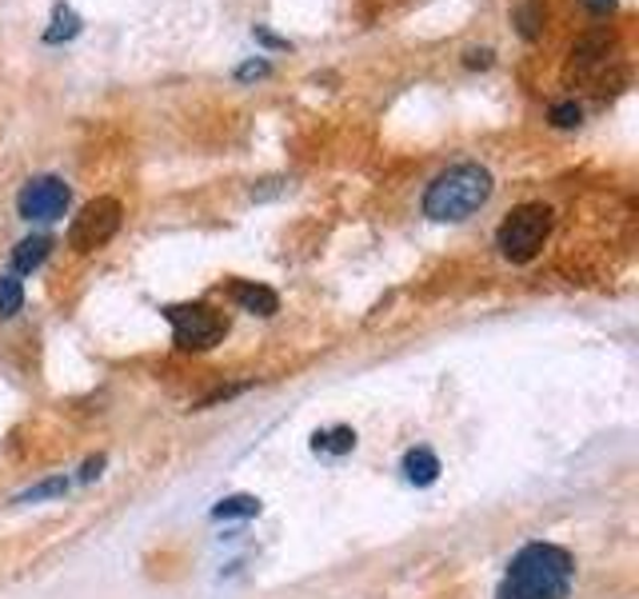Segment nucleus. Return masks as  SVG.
Listing matches in <instances>:
<instances>
[{"mask_svg": "<svg viewBox=\"0 0 639 599\" xmlns=\"http://www.w3.org/2000/svg\"><path fill=\"white\" fill-rule=\"evenodd\" d=\"M552 125H556V128L579 125V105H576V100H564V105L552 108Z\"/></svg>", "mask_w": 639, "mask_h": 599, "instance_id": "f3484780", "label": "nucleus"}, {"mask_svg": "<svg viewBox=\"0 0 639 599\" xmlns=\"http://www.w3.org/2000/svg\"><path fill=\"white\" fill-rule=\"evenodd\" d=\"M608 32H587V36H579L576 44H572V68L576 73H587V68H596L604 56H608Z\"/></svg>", "mask_w": 639, "mask_h": 599, "instance_id": "1a4fd4ad", "label": "nucleus"}, {"mask_svg": "<svg viewBox=\"0 0 639 599\" xmlns=\"http://www.w3.org/2000/svg\"><path fill=\"white\" fill-rule=\"evenodd\" d=\"M64 492H68V480H64V475H53V480H44V484L17 495V504H36V500H49V495H64Z\"/></svg>", "mask_w": 639, "mask_h": 599, "instance_id": "dca6fc26", "label": "nucleus"}, {"mask_svg": "<svg viewBox=\"0 0 639 599\" xmlns=\"http://www.w3.org/2000/svg\"><path fill=\"white\" fill-rule=\"evenodd\" d=\"M168 324H172V340L184 352H204V347H216L228 332V320H224L216 308L209 304H172L164 308Z\"/></svg>", "mask_w": 639, "mask_h": 599, "instance_id": "20e7f679", "label": "nucleus"}, {"mask_svg": "<svg viewBox=\"0 0 639 599\" xmlns=\"http://www.w3.org/2000/svg\"><path fill=\"white\" fill-rule=\"evenodd\" d=\"M100 468H105V460H100V456H96V460H88V463H84L81 480H93V475H100Z\"/></svg>", "mask_w": 639, "mask_h": 599, "instance_id": "4be33fe9", "label": "nucleus"}, {"mask_svg": "<svg viewBox=\"0 0 639 599\" xmlns=\"http://www.w3.org/2000/svg\"><path fill=\"white\" fill-rule=\"evenodd\" d=\"M76 32H81V17H76L68 4H56V9H53V29L44 32V41H49V44L73 41Z\"/></svg>", "mask_w": 639, "mask_h": 599, "instance_id": "f8f14e48", "label": "nucleus"}, {"mask_svg": "<svg viewBox=\"0 0 639 599\" xmlns=\"http://www.w3.org/2000/svg\"><path fill=\"white\" fill-rule=\"evenodd\" d=\"M24 308V288L12 276H0V320H9Z\"/></svg>", "mask_w": 639, "mask_h": 599, "instance_id": "2eb2a0df", "label": "nucleus"}, {"mask_svg": "<svg viewBox=\"0 0 639 599\" xmlns=\"http://www.w3.org/2000/svg\"><path fill=\"white\" fill-rule=\"evenodd\" d=\"M120 221H125V208H120V200L116 196L88 200V204L73 216L68 244H73L76 253H96V248H105L116 232H120Z\"/></svg>", "mask_w": 639, "mask_h": 599, "instance_id": "39448f33", "label": "nucleus"}, {"mask_svg": "<svg viewBox=\"0 0 639 599\" xmlns=\"http://www.w3.org/2000/svg\"><path fill=\"white\" fill-rule=\"evenodd\" d=\"M584 9L592 12V17H608V12L616 9V0H584Z\"/></svg>", "mask_w": 639, "mask_h": 599, "instance_id": "6ab92c4d", "label": "nucleus"}, {"mask_svg": "<svg viewBox=\"0 0 639 599\" xmlns=\"http://www.w3.org/2000/svg\"><path fill=\"white\" fill-rule=\"evenodd\" d=\"M49 253H53V236L36 232V236H24V240L12 248V264H17V272H36V268L49 260Z\"/></svg>", "mask_w": 639, "mask_h": 599, "instance_id": "6e6552de", "label": "nucleus"}, {"mask_svg": "<svg viewBox=\"0 0 639 599\" xmlns=\"http://www.w3.org/2000/svg\"><path fill=\"white\" fill-rule=\"evenodd\" d=\"M492 196V172L483 164H451L440 177L432 180L428 192H424V216L440 224L468 221L472 212H480Z\"/></svg>", "mask_w": 639, "mask_h": 599, "instance_id": "f03ea898", "label": "nucleus"}, {"mask_svg": "<svg viewBox=\"0 0 639 599\" xmlns=\"http://www.w3.org/2000/svg\"><path fill=\"white\" fill-rule=\"evenodd\" d=\"M552 236V208L547 204H520L496 228V248L512 264H528Z\"/></svg>", "mask_w": 639, "mask_h": 599, "instance_id": "7ed1b4c3", "label": "nucleus"}, {"mask_svg": "<svg viewBox=\"0 0 639 599\" xmlns=\"http://www.w3.org/2000/svg\"><path fill=\"white\" fill-rule=\"evenodd\" d=\"M576 564L556 544H528L508 564L500 599H567Z\"/></svg>", "mask_w": 639, "mask_h": 599, "instance_id": "f257e3e1", "label": "nucleus"}, {"mask_svg": "<svg viewBox=\"0 0 639 599\" xmlns=\"http://www.w3.org/2000/svg\"><path fill=\"white\" fill-rule=\"evenodd\" d=\"M256 41L268 44V49H288V41H280V36H273L268 29H256Z\"/></svg>", "mask_w": 639, "mask_h": 599, "instance_id": "aec40b11", "label": "nucleus"}, {"mask_svg": "<svg viewBox=\"0 0 639 599\" xmlns=\"http://www.w3.org/2000/svg\"><path fill=\"white\" fill-rule=\"evenodd\" d=\"M312 448H316V452H352V448H356V431H352V428L316 431Z\"/></svg>", "mask_w": 639, "mask_h": 599, "instance_id": "ddd939ff", "label": "nucleus"}, {"mask_svg": "<svg viewBox=\"0 0 639 599\" xmlns=\"http://www.w3.org/2000/svg\"><path fill=\"white\" fill-rule=\"evenodd\" d=\"M404 475H408V484L428 488L436 484V475H440V460H436L428 448H412V452L404 456Z\"/></svg>", "mask_w": 639, "mask_h": 599, "instance_id": "9d476101", "label": "nucleus"}, {"mask_svg": "<svg viewBox=\"0 0 639 599\" xmlns=\"http://www.w3.org/2000/svg\"><path fill=\"white\" fill-rule=\"evenodd\" d=\"M68 200H73V192L61 177H32L17 196V208H21L24 221L53 224L68 212Z\"/></svg>", "mask_w": 639, "mask_h": 599, "instance_id": "423d86ee", "label": "nucleus"}, {"mask_svg": "<svg viewBox=\"0 0 639 599\" xmlns=\"http://www.w3.org/2000/svg\"><path fill=\"white\" fill-rule=\"evenodd\" d=\"M216 520H232V515H260V500L256 495H224L221 504L212 507Z\"/></svg>", "mask_w": 639, "mask_h": 599, "instance_id": "4468645a", "label": "nucleus"}, {"mask_svg": "<svg viewBox=\"0 0 639 599\" xmlns=\"http://www.w3.org/2000/svg\"><path fill=\"white\" fill-rule=\"evenodd\" d=\"M232 300L252 315H276L280 312V296L268 285H256V280H236L232 285Z\"/></svg>", "mask_w": 639, "mask_h": 599, "instance_id": "0eeeda50", "label": "nucleus"}, {"mask_svg": "<svg viewBox=\"0 0 639 599\" xmlns=\"http://www.w3.org/2000/svg\"><path fill=\"white\" fill-rule=\"evenodd\" d=\"M236 76H241V81H252V76H268V61H248V64H241V68H236Z\"/></svg>", "mask_w": 639, "mask_h": 599, "instance_id": "a211bd4d", "label": "nucleus"}, {"mask_svg": "<svg viewBox=\"0 0 639 599\" xmlns=\"http://www.w3.org/2000/svg\"><path fill=\"white\" fill-rule=\"evenodd\" d=\"M476 64H480V68H483V64H492V53H488V49H483V53H476V49H472V53H468V68H476Z\"/></svg>", "mask_w": 639, "mask_h": 599, "instance_id": "412c9836", "label": "nucleus"}, {"mask_svg": "<svg viewBox=\"0 0 639 599\" xmlns=\"http://www.w3.org/2000/svg\"><path fill=\"white\" fill-rule=\"evenodd\" d=\"M515 24H520L524 41H540V32H544V0H524L515 9Z\"/></svg>", "mask_w": 639, "mask_h": 599, "instance_id": "9b49d317", "label": "nucleus"}]
</instances>
